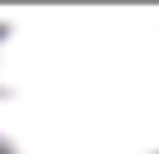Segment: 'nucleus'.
I'll return each instance as SVG.
<instances>
[{
	"label": "nucleus",
	"instance_id": "obj_1",
	"mask_svg": "<svg viewBox=\"0 0 159 154\" xmlns=\"http://www.w3.org/2000/svg\"><path fill=\"white\" fill-rule=\"evenodd\" d=\"M0 154H159V25L0 30Z\"/></svg>",
	"mask_w": 159,
	"mask_h": 154
}]
</instances>
